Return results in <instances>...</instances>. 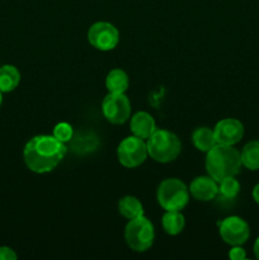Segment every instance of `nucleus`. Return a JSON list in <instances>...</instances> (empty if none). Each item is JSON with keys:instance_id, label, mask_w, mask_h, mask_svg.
Masks as SVG:
<instances>
[{"instance_id": "9", "label": "nucleus", "mask_w": 259, "mask_h": 260, "mask_svg": "<svg viewBox=\"0 0 259 260\" xmlns=\"http://www.w3.org/2000/svg\"><path fill=\"white\" fill-rule=\"evenodd\" d=\"M88 41L96 50L111 51L118 45L119 32L111 23L96 22L89 28Z\"/></svg>"}, {"instance_id": "12", "label": "nucleus", "mask_w": 259, "mask_h": 260, "mask_svg": "<svg viewBox=\"0 0 259 260\" xmlns=\"http://www.w3.org/2000/svg\"><path fill=\"white\" fill-rule=\"evenodd\" d=\"M130 127H131L134 136L140 137L142 140H147L156 131V124H155L154 118L147 112H137L131 118Z\"/></svg>"}, {"instance_id": "25", "label": "nucleus", "mask_w": 259, "mask_h": 260, "mask_svg": "<svg viewBox=\"0 0 259 260\" xmlns=\"http://www.w3.org/2000/svg\"><path fill=\"white\" fill-rule=\"evenodd\" d=\"M2 103H3V93L0 91V106H2Z\"/></svg>"}, {"instance_id": "11", "label": "nucleus", "mask_w": 259, "mask_h": 260, "mask_svg": "<svg viewBox=\"0 0 259 260\" xmlns=\"http://www.w3.org/2000/svg\"><path fill=\"white\" fill-rule=\"evenodd\" d=\"M188 189H189V194L195 200L201 201V202H208L217 197L218 183L210 175L197 177L192 180Z\"/></svg>"}, {"instance_id": "21", "label": "nucleus", "mask_w": 259, "mask_h": 260, "mask_svg": "<svg viewBox=\"0 0 259 260\" xmlns=\"http://www.w3.org/2000/svg\"><path fill=\"white\" fill-rule=\"evenodd\" d=\"M229 258L231 260H244L246 258V253L241 245H235L229 251Z\"/></svg>"}, {"instance_id": "6", "label": "nucleus", "mask_w": 259, "mask_h": 260, "mask_svg": "<svg viewBox=\"0 0 259 260\" xmlns=\"http://www.w3.org/2000/svg\"><path fill=\"white\" fill-rule=\"evenodd\" d=\"M149 156L145 140L137 136H130L122 140L117 149V157L124 168H137Z\"/></svg>"}, {"instance_id": "3", "label": "nucleus", "mask_w": 259, "mask_h": 260, "mask_svg": "<svg viewBox=\"0 0 259 260\" xmlns=\"http://www.w3.org/2000/svg\"><path fill=\"white\" fill-rule=\"evenodd\" d=\"M147 154L157 162H170L182 151V144L177 135L167 129H157L147 139Z\"/></svg>"}, {"instance_id": "10", "label": "nucleus", "mask_w": 259, "mask_h": 260, "mask_svg": "<svg viewBox=\"0 0 259 260\" xmlns=\"http://www.w3.org/2000/svg\"><path fill=\"white\" fill-rule=\"evenodd\" d=\"M216 144L234 146L244 136V126L239 119L225 118L217 122L213 128Z\"/></svg>"}, {"instance_id": "4", "label": "nucleus", "mask_w": 259, "mask_h": 260, "mask_svg": "<svg viewBox=\"0 0 259 260\" xmlns=\"http://www.w3.org/2000/svg\"><path fill=\"white\" fill-rule=\"evenodd\" d=\"M156 200L165 211H182L189 202V189L182 180L169 178L157 187Z\"/></svg>"}, {"instance_id": "19", "label": "nucleus", "mask_w": 259, "mask_h": 260, "mask_svg": "<svg viewBox=\"0 0 259 260\" xmlns=\"http://www.w3.org/2000/svg\"><path fill=\"white\" fill-rule=\"evenodd\" d=\"M240 192V183L235 177H229L218 182V197L223 200H234Z\"/></svg>"}, {"instance_id": "8", "label": "nucleus", "mask_w": 259, "mask_h": 260, "mask_svg": "<svg viewBox=\"0 0 259 260\" xmlns=\"http://www.w3.org/2000/svg\"><path fill=\"white\" fill-rule=\"evenodd\" d=\"M218 233L221 239L231 246L243 245L250 236L248 222L239 216H230L218 222Z\"/></svg>"}, {"instance_id": "1", "label": "nucleus", "mask_w": 259, "mask_h": 260, "mask_svg": "<svg viewBox=\"0 0 259 260\" xmlns=\"http://www.w3.org/2000/svg\"><path fill=\"white\" fill-rule=\"evenodd\" d=\"M68 152L65 144L55 136L40 135L27 142L23 151L24 162L29 170L38 174L55 169Z\"/></svg>"}, {"instance_id": "18", "label": "nucleus", "mask_w": 259, "mask_h": 260, "mask_svg": "<svg viewBox=\"0 0 259 260\" xmlns=\"http://www.w3.org/2000/svg\"><path fill=\"white\" fill-rule=\"evenodd\" d=\"M240 155L243 167L251 170V172L259 170V141L254 140V141L248 142L243 147Z\"/></svg>"}, {"instance_id": "2", "label": "nucleus", "mask_w": 259, "mask_h": 260, "mask_svg": "<svg viewBox=\"0 0 259 260\" xmlns=\"http://www.w3.org/2000/svg\"><path fill=\"white\" fill-rule=\"evenodd\" d=\"M241 155L234 146L216 144L206 156L207 174L216 182H221L229 177H235L240 173Z\"/></svg>"}, {"instance_id": "22", "label": "nucleus", "mask_w": 259, "mask_h": 260, "mask_svg": "<svg viewBox=\"0 0 259 260\" xmlns=\"http://www.w3.org/2000/svg\"><path fill=\"white\" fill-rule=\"evenodd\" d=\"M18 255L13 249L8 246H0V260H17Z\"/></svg>"}, {"instance_id": "17", "label": "nucleus", "mask_w": 259, "mask_h": 260, "mask_svg": "<svg viewBox=\"0 0 259 260\" xmlns=\"http://www.w3.org/2000/svg\"><path fill=\"white\" fill-rule=\"evenodd\" d=\"M128 84V75L121 69H113L106 78V86L109 93H124Z\"/></svg>"}, {"instance_id": "14", "label": "nucleus", "mask_w": 259, "mask_h": 260, "mask_svg": "<svg viewBox=\"0 0 259 260\" xmlns=\"http://www.w3.org/2000/svg\"><path fill=\"white\" fill-rule=\"evenodd\" d=\"M192 141L198 151L207 152L216 145L215 134L213 129L208 127H198L192 134Z\"/></svg>"}, {"instance_id": "15", "label": "nucleus", "mask_w": 259, "mask_h": 260, "mask_svg": "<svg viewBox=\"0 0 259 260\" xmlns=\"http://www.w3.org/2000/svg\"><path fill=\"white\" fill-rule=\"evenodd\" d=\"M118 212L127 220H132L144 215V206L136 197L124 196L118 202Z\"/></svg>"}, {"instance_id": "5", "label": "nucleus", "mask_w": 259, "mask_h": 260, "mask_svg": "<svg viewBox=\"0 0 259 260\" xmlns=\"http://www.w3.org/2000/svg\"><path fill=\"white\" fill-rule=\"evenodd\" d=\"M124 239H126L127 245L132 250L137 253H144L149 250L154 244V225L144 215L132 218L124 229Z\"/></svg>"}, {"instance_id": "7", "label": "nucleus", "mask_w": 259, "mask_h": 260, "mask_svg": "<svg viewBox=\"0 0 259 260\" xmlns=\"http://www.w3.org/2000/svg\"><path fill=\"white\" fill-rule=\"evenodd\" d=\"M102 112L112 124H123L131 116V103L124 93H108L102 103Z\"/></svg>"}, {"instance_id": "13", "label": "nucleus", "mask_w": 259, "mask_h": 260, "mask_svg": "<svg viewBox=\"0 0 259 260\" xmlns=\"http://www.w3.org/2000/svg\"><path fill=\"white\" fill-rule=\"evenodd\" d=\"M20 83V73L13 65H4L0 68V91L9 93Z\"/></svg>"}, {"instance_id": "20", "label": "nucleus", "mask_w": 259, "mask_h": 260, "mask_svg": "<svg viewBox=\"0 0 259 260\" xmlns=\"http://www.w3.org/2000/svg\"><path fill=\"white\" fill-rule=\"evenodd\" d=\"M73 127L70 126L66 122H61V123L56 124L55 128H53V136L61 142H68L73 139Z\"/></svg>"}, {"instance_id": "24", "label": "nucleus", "mask_w": 259, "mask_h": 260, "mask_svg": "<svg viewBox=\"0 0 259 260\" xmlns=\"http://www.w3.org/2000/svg\"><path fill=\"white\" fill-rule=\"evenodd\" d=\"M254 254H255L256 259H259V238L256 239L255 243H254Z\"/></svg>"}, {"instance_id": "23", "label": "nucleus", "mask_w": 259, "mask_h": 260, "mask_svg": "<svg viewBox=\"0 0 259 260\" xmlns=\"http://www.w3.org/2000/svg\"><path fill=\"white\" fill-rule=\"evenodd\" d=\"M251 194H253V200L259 205V183L253 188V193Z\"/></svg>"}, {"instance_id": "16", "label": "nucleus", "mask_w": 259, "mask_h": 260, "mask_svg": "<svg viewBox=\"0 0 259 260\" xmlns=\"http://www.w3.org/2000/svg\"><path fill=\"white\" fill-rule=\"evenodd\" d=\"M163 229L168 235L175 236L184 229L185 220L180 211H165L163 216Z\"/></svg>"}]
</instances>
